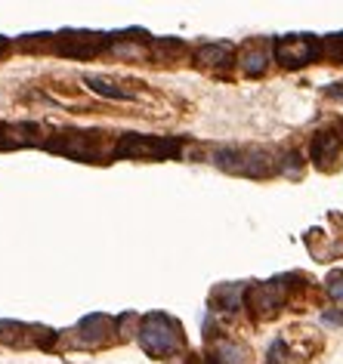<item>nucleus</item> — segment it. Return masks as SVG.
<instances>
[{
  "mask_svg": "<svg viewBox=\"0 0 343 364\" xmlns=\"http://www.w3.org/2000/svg\"><path fill=\"white\" fill-rule=\"evenodd\" d=\"M38 124H0V149H28L41 142Z\"/></svg>",
  "mask_w": 343,
  "mask_h": 364,
  "instance_id": "nucleus-9",
  "label": "nucleus"
},
{
  "mask_svg": "<svg viewBox=\"0 0 343 364\" xmlns=\"http://www.w3.org/2000/svg\"><path fill=\"white\" fill-rule=\"evenodd\" d=\"M232 53H236L232 43H201L195 50V62L207 68H226V65H232Z\"/></svg>",
  "mask_w": 343,
  "mask_h": 364,
  "instance_id": "nucleus-11",
  "label": "nucleus"
},
{
  "mask_svg": "<svg viewBox=\"0 0 343 364\" xmlns=\"http://www.w3.org/2000/svg\"><path fill=\"white\" fill-rule=\"evenodd\" d=\"M213 364H245V349L236 343H216Z\"/></svg>",
  "mask_w": 343,
  "mask_h": 364,
  "instance_id": "nucleus-15",
  "label": "nucleus"
},
{
  "mask_svg": "<svg viewBox=\"0 0 343 364\" xmlns=\"http://www.w3.org/2000/svg\"><path fill=\"white\" fill-rule=\"evenodd\" d=\"M137 333H139V346L152 358H167V355H174L183 346V327H179V321L161 312H152L142 318Z\"/></svg>",
  "mask_w": 343,
  "mask_h": 364,
  "instance_id": "nucleus-1",
  "label": "nucleus"
},
{
  "mask_svg": "<svg viewBox=\"0 0 343 364\" xmlns=\"http://www.w3.org/2000/svg\"><path fill=\"white\" fill-rule=\"evenodd\" d=\"M179 139L174 136H139V133H124L121 142L112 149V158H179Z\"/></svg>",
  "mask_w": 343,
  "mask_h": 364,
  "instance_id": "nucleus-3",
  "label": "nucleus"
},
{
  "mask_svg": "<svg viewBox=\"0 0 343 364\" xmlns=\"http://www.w3.org/2000/svg\"><path fill=\"white\" fill-rule=\"evenodd\" d=\"M183 50L186 47L179 41H174V38H155V41H152V53H155L158 59H164V62L174 56V53H183Z\"/></svg>",
  "mask_w": 343,
  "mask_h": 364,
  "instance_id": "nucleus-17",
  "label": "nucleus"
},
{
  "mask_svg": "<svg viewBox=\"0 0 343 364\" xmlns=\"http://www.w3.org/2000/svg\"><path fill=\"white\" fill-rule=\"evenodd\" d=\"M115 327H118V321H112L108 315L93 312V315L80 318L78 327H75V333H78V343H80V346H99L108 333L115 331Z\"/></svg>",
  "mask_w": 343,
  "mask_h": 364,
  "instance_id": "nucleus-8",
  "label": "nucleus"
},
{
  "mask_svg": "<svg viewBox=\"0 0 343 364\" xmlns=\"http://www.w3.org/2000/svg\"><path fill=\"white\" fill-rule=\"evenodd\" d=\"M25 331H31V327H25V324H16V321H0V340L4 343H19V346H25L28 340H25Z\"/></svg>",
  "mask_w": 343,
  "mask_h": 364,
  "instance_id": "nucleus-16",
  "label": "nucleus"
},
{
  "mask_svg": "<svg viewBox=\"0 0 343 364\" xmlns=\"http://www.w3.org/2000/svg\"><path fill=\"white\" fill-rule=\"evenodd\" d=\"M275 62H282L285 68H303L322 56V41L310 38V34H291V38H278L273 43Z\"/></svg>",
  "mask_w": 343,
  "mask_h": 364,
  "instance_id": "nucleus-5",
  "label": "nucleus"
},
{
  "mask_svg": "<svg viewBox=\"0 0 343 364\" xmlns=\"http://www.w3.org/2000/svg\"><path fill=\"white\" fill-rule=\"evenodd\" d=\"M238 62H241V71H245V75L260 77V75L266 71V65H269V53H266L263 47H248V50L238 56Z\"/></svg>",
  "mask_w": 343,
  "mask_h": 364,
  "instance_id": "nucleus-14",
  "label": "nucleus"
},
{
  "mask_svg": "<svg viewBox=\"0 0 343 364\" xmlns=\"http://www.w3.org/2000/svg\"><path fill=\"white\" fill-rule=\"evenodd\" d=\"M6 50H10V41H6V38H0V56H4Z\"/></svg>",
  "mask_w": 343,
  "mask_h": 364,
  "instance_id": "nucleus-23",
  "label": "nucleus"
},
{
  "mask_svg": "<svg viewBox=\"0 0 343 364\" xmlns=\"http://www.w3.org/2000/svg\"><path fill=\"white\" fill-rule=\"evenodd\" d=\"M216 167L229 170V173H241V176H254L263 179L273 170H278V161H273L263 149H220L213 154Z\"/></svg>",
  "mask_w": 343,
  "mask_h": 364,
  "instance_id": "nucleus-4",
  "label": "nucleus"
},
{
  "mask_svg": "<svg viewBox=\"0 0 343 364\" xmlns=\"http://www.w3.org/2000/svg\"><path fill=\"white\" fill-rule=\"evenodd\" d=\"M108 43L105 34H87V31H68L59 38V47L56 53L59 56H68V59H90L96 56Z\"/></svg>",
  "mask_w": 343,
  "mask_h": 364,
  "instance_id": "nucleus-6",
  "label": "nucleus"
},
{
  "mask_svg": "<svg viewBox=\"0 0 343 364\" xmlns=\"http://www.w3.org/2000/svg\"><path fill=\"white\" fill-rule=\"evenodd\" d=\"M340 149H343V130H322V133H315L310 142V158L324 167L328 161L337 158Z\"/></svg>",
  "mask_w": 343,
  "mask_h": 364,
  "instance_id": "nucleus-10",
  "label": "nucleus"
},
{
  "mask_svg": "<svg viewBox=\"0 0 343 364\" xmlns=\"http://www.w3.org/2000/svg\"><path fill=\"white\" fill-rule=\"evenodd\" d=\"M245 296H248L245 284H220L211 294V303H213V309H220V312H238V309L245 306Z\"/></svg>",
  "mask_w": 343,
  "mask_h": 364,
  "instance_id": "nucleus-12",
  "label": "nucleus"
},
{
  "mask_svg": "<svg viewBox=\"0 0 343 364\" xmlns=\"http://www.w3.org/2000/svg\"><path fill=\"white\" fill-rule=\"evenodd\" d=\"M328 294L343 303V272H331L328 275Z\"/></svg>",
  "mask_w": 343,
  "mask_h": 364,
  "instance_id": "nucleus-21",
  "label": "nucleus"
},
{
  "mask_svg": "<svg viewBox=\"0 0 343 364\" xmlns=\"http://www.w3.org/2000/svg\"><path fill=\"white\" fill-rule=\"evenodd\" d=\"M282 299H285V284H282V278L248 290V306L254 309L257 315H273V312H278Z\"/></svg>",
  "mask_w": 343,
  "mask_h": 364,
  "instance_id": "nucleus-7",
  "label": "nucleus"
},
{
  "mask_svg": "<svg viewBox=\"0 0 343 364\" xmlns=\"http://www.w3.org/2000/svg\"><path fill=\"white\" fill-rule=\"evenodd\" d=\"M322 321H328V324H343V312H324Z\"/></svg>",
  "mask_w": 343,
  "mask_h": 364,
  "instance_id": "nucleus-22",
  "label": "nucleus"
},
{
  "mask_svg": "<svg viewBox=\"0 0 343 364\" xmlns=\"http://www.w3.org/2000/svg\"><path fill=\"white\" fill-rule=\"evenodd\" d=\"M278 170L287 173V176H300V170H303V161H300V154L297 151H287L282 161H278Z\"/></svg>",
  "mask_w": 343,
  "mask_h": 364,
  "instance_id": "nucleus-19",
  "label": "nucleus"
},
{
  "mask_svg": "<svg viewBox=\"0 0 343 364\" xmlns=\"http://www.w3.org/2000/svg\"><path fill=\"white\" fill-rule=\"evenodd\" d=\"M287 361V346L285 340H275L269 346V355H266V364H285Z\"/></svg>",
  "mask_w": 343,
  "mask_h": 364,
  "instance_id": "nucleus-20",
  "label": "nucleus"
},
{
  "mask_svg": "<svg viewBox=\"0 0 343 364\" xmlns=\"http://www.w3.org/2000/svg\"><path fill=\"white\" fill-rule=\"evenodd\" d=\"M322 53L331 56L334 62H343V34H331V38L322 41Z\"/></svg>",
  "mask_w": 343,
  "mask_h": 364,
  "instance_id": "nucleus-18",
  "label": "nucleus"
},
{
  "mask_svg": "<svg viewBox=\"0 0 343 364\" xmlns=\"http://www.w3.org/2000/svg\"><path fill=\"white\" fill-rule=\"evenodd\" d=\"M102 136L105 133H99V130H62L56 136H50L47 142V149L53 154H65V158L71 161H102Z\"/></svg>",
  "mask_w": 343,
  "mask_h": 364,
  "instance_id": "nucleus-2",
  "label": "nucleus"
},
{
  "mask_svg": "<svg viewBox=\"0 0 343 364\" xmlns=\"http://www.w3.org/2000/svg\"><path fill=\"white\" fill-rule=\"evenodd\" d=\"M84 84L93 90L96 96H105V99H121V102H127V99H137L133 90H124L121 84H115V80H108L102 75H84Z\"/></svg>",
  "mask_w": 343,
  "mask_h": 364,
  "instance_id": "nucleus-13",
  "label": "nucleus"
}]
</instances>
